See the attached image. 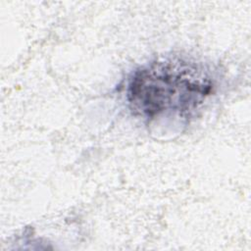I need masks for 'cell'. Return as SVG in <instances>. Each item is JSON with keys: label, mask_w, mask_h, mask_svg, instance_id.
<instances>
[{"label": "cell", "mask_w": 251, "mask_h": 251, "mask_svg": "<svg viewBox=\"0 0 251 251\" xmlns=\"http://www.w3.org/2000/svg\"><path fill=\"white\" fill-rule=\"evenodd\" d=\"M220 74L202 59L181 53L161 55L128 76L126 100L133 116L149 124L187 123L217 91Z\"/></svg>", "instance_id": "cell-1"}]
</instances>
